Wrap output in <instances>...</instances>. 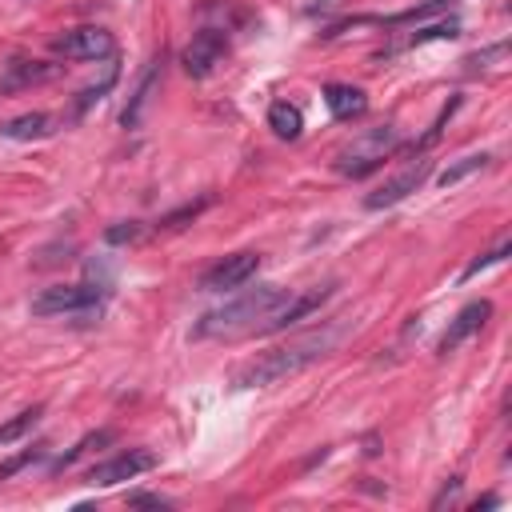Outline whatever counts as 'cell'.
Wrapping results in <instances>:
<instances>
[{
    "label": "cell",
    "instance_id": "obj_2",
    "mask_svg": "<svg viewBox=\"0 0 512 512\" xmlns=\"http://www.w3.org/2000/svg\"><path fill=\"white\" fill-rule=\"evenodd\" d=\"M280 296H284V288H276V284H260V288H252V292H244V296H236V300H228V304L204 312V320L192 328V336H196V340L252 336L256 324L264 320V312H268Z\"/></svg>",
    "mask_w": 512,
    "mask_h": 512
},
{
    "label": "cell",
    "instance_id": "obj_8",
    "mask_svg": "<svg viewBox=\"0 0 512 512\" xmlns=\"http://www.w3.org/2000/svg\"><path fill=\"white\" fill-rule=\"evenodd\" d=\"M428 172H432V160H424V156H420V160H412L408 168H400L396 176H388L376 192H368V196H364V208H368V212H380V208L400 204L404 196H412V192L428 180Z\"/></svg>",
    "mask_w": 512,
    "mask_h": 512
},
{
    "label": "cell",
    "instance_id": "obj_6",
    "mask_svg": "<svg viewBox=\"0 0 512 512\" xmlns=\"http://www.w3.org/2000/svg\"><path fill=\"white\" fill-rule=\"evenodd\" d=\"M148 468H156V452H148V448H128V452H116V456L104 460V464H92V468L84 472V480H88L92 488H112V484L136 480V476L148 472Z\"/></svg>",
    "mask_w": 512,
    "mask_h": 512
},
{
    "label": "cell",
    "instance_id": "obj_28",
    "mask_svg": "<svg viewBox=\"0 0 512 512\" xmlns=\"http://www.w3.org/2000/svg\"><path fill=\"white\" fill-rule=\"evenodd\" d=\"M132 504H156V508H168L164 496H132Z\"/></svg>",
    "mask_w": 512,
    "mask_h": 512
},
{
    "label": "cell",
    "instance_id": "obj_3",
    "mask_svg": "<svg viewBox=\"0 0 512 512\" xmlns=\"http://www.w3.org/2000/svg\"><path fill=\"white\" fill-rule=\"evenodd\" d=\"M396 128L392 124H380V128H368V132H360V136H352L340 152H336V172L340 176H368V172H376L392 152H396Z\"/></svg>",
    "mask_w": 512,
    "mask_h": 512
},
{
    "label": "cell",
    "instance_id": "obj_23",
    "mask_svg": "<svg viewBox=\"0 0 512 512\" xmlns=\"http://www.w3.org/2000/svg\"><path fill=\"white\" fill-rule=\"evenodd\" d=\"M452 36H460V24H456V20H448V24H432V28L416 32L412 44H424V40H452Z\"/></svg>",
    "mask_w": 512,
    "mask_h": 512
},
{
    "label": "cell",
    "instance_id": "obj_10",
    "mask_svg": "<svg viewBox=\"0 0 512 512\" xmlns=\"http://www.w3.org/2000/svg\"><path fill=\"white\" fill-rule=\"evenodd\" d=\"M256 268H260L256 252H232V256H224L220 264H212L200 276V288L204 292H236V288H244L256 276Z\"/></svg>",
    "mask_w": 512,
    "mask_h": 512
},
{
    "label": "cell",
    "instance_id": "obj_7",
    "mask_svg": "<svg viewBox=\"0 0 512 512\" xmlns=\"http://www.w3.org/2000/svg\"><path fill=\"white\" fill-rule=\"evenodd\" d=\"M52 48L64 56V60H108L116 52V36L108 28H96V24H84V28H72L64 36L52 40Z\"/></svg>",
    "mask_w": 512,
    "mask_h": 512
},
{
    "label": "cell",
    "instance_id": "obj_15",
    "mask_svg": "<svg viewBox=\"0 0 512 512\" xmlns=\"http://www.w3.org/2000/svg\"><path fill=\"white\" fill-rule=\"evenodd\" d=\"M56 132V116L52 112H24L8 124H0V136L4 140H44Z\"/></svg>",
    "mask_w": 512,
    "mask_h": 512
},
{
    "label": "cell",
    "instance_id": "obj_27",
    "mask_svg": "<svg viewBox=\"0 0 512 512\" xmlns=\"http://www.w3.org/2000/svg\"><path fill=\"white\" fill-rule=\"evenodd\" d=\"M456 492H460V480H452V484H444V492L436 496V504H432V508H440V504H448V500H452Z\"/></svg>",
    "mask_w": 512,
    "mask_h": 512
},
{
    "label": "cell",
    "instance_id": "obj_5",
    "mask_svg": "<svg viewBox=\"0 0 512 512\" xmlns=\"http://www.w3.org/2000/svg\"><path fill=\"white\" fill-rule=\"evenodd\" d=\"M328 296H332V284H324V288H308V292H300V296H288V292H284V296L264 312V320L256 324L252 336H268V332H280V328H288V324L312 316Z\"/></svg>",
    "mask_w": 512,
    "mask_h": 512
},
{
    "label": "cell",
    "instance_id": "obj_17",
    "mask_svg": "<svg viewBox=\"0 0 512 512\" xmlns=\"http://www.w3.org/2000/svg\"><path fill=\"white\" fill-rule=\"evenodd\" d=\"M488 164V152H472V156H460L456 164H448L440 176H436V184L440 188H452V184H460L464 176H472V172H480Z\"/></svg>",
    "mask_w": 512,
    "mask_h": 512
},
{
    "label": "cell",
    "instance_id": "obj_16",
    "mask_svg": "<svg viewBox=\"0 0 512 512\" xmlns=\"http://www.w3.org/2000/svg\"><path fill=\"white\" fill-rule=\"evenodd\" d=\"M268 128L280 136V140H296L304 132V112L288 100H272L268 104Z\"/></svg>",
    "mask_w": 512,
    "mask_h": 512
},
{
    "label": "cell",
    "instance_id": "obj_26",
    "mask_svg": "<svg viewBox=\"0 0 512 512\" xmlns=\"http://www.w3.org/2000/svg\"><path fill=\"white\" fill-rule=\"evenodd\" d=\"M36 456H40V448H32V452H20V456H12L8 464H0V480H8L12 472H20V468H24L28 460H36Z\"/></svg>",
    "mask_w": 512,
    "mask_h": 512
},
{
    "label": "cell",
    "instance_id": "obj_14",
    "mask_svg": "<svg viewBox=\"0 0 512 512\" xmlns=\"http://www.w3.org/2000/svg\"><path fill=\"white\" fill-rule=\"evenodd\" d=\"M324 104L336 120H356L368 112V96L356 88V84H328L324 88Z\"/></svg>",
    "mask_w": 512,
    "mask_h": 512
},
{
    "label": "cell",
    "instance_id": "obj_21",
    "mask_svg": "<svg viewBox=\"0 0 512 512\" xmlns=\"http://www.w3.org/2000/svg\"><path fill=\"white\" fill-rule=\"evenodd\" d=\"M140 236H144V228H140L136 220H120V224H112V228L104 232L108 244H136Z\"/></svg>",
    "mask_w": 512,
    "mask_h": 512
},
{
    "label": "cell",
    "instance_id": "obj_24",
    "mask_svg": "<svg viewBox=\"0 0 512 512\" xmlns=\"http://www.w3.org/2000/svg\"><path fill=\"white\" fill-rule=\"evenodd\" d=\"M112 80H116V68H108V76H104L100 84H92V88H84V92H80V100H76V112H84L88 104H96V100H100V96L112 88Z\"/></svg>",
    "mask_w": 512,
    "mask_h": 512
},
{
    "label": "cell",
    "instance_id": "obj_18",
    "mask_svg": "<svg viewBox=\"0 0 512 512\" xmlns=\"http://www.w3.org/2000/svg\"><path fill=\"white\" fill-rule=\"evenodd\" d=\"M36 420H40V408H24V412H16L8 424H0V444H16L24 432L36 428Z\"/></svg>",
    "mask_w": 512,
    "mask_h": 512
},
{
    "label": "cell",
    "instance_id": "obj_9",
    "mask_svg": "<svg viewBox=\"0 0 512 512\" xmlns=\"http://www.w3.org/2000/svg\"><path fill=\"white\" fill-rule=\"evenodd\" d=\"M224 52H228V36H224L220 28H200V32L192 36V44L184 48L180 64H184V72H188L192 80H204V76L216 72V64L224 60Z\"/></svg>",
    "mask_w": 512,
    "mask_h": 512
},
{
    "label": "cell",
    "instance_id": "obj_11",
    "mask_svg": "<svg viewBox=\"0 0 512 512\" xmlns=\"http://www.w3.org/2000/svg\"><path fill=\"white\" fill-rule=\"evenodd\" d=\"M488 316H492V304H488V300H472V304H464V308L456 312V320L448 324V332L440 336V356L456 352L468 336H476V332L488 324Z\"/></svg>",
    "mask_w": 512,
    "mask_h": 512
},
{
    "label": "cell",
    "instance_id": "obj_20",
    "mask_svg": "<svg viewBox=\"0 0 512 512\" xmlns=\"http://www.w3.org/2000/svg\"><path fill=\"white\" fill-rule=\"evenodd\" d=\"M208 204H212V196H204V200H196V204H184V208H176V212L160 216V224H156V228H180V220H196Z\"/></svg>",
    "mask_w": 512,
    "mask_h": 512
},
{
    "label": "cell",
    "instance_id": "obj_13",
    "mask_svg": "<svg viewBox=\"0 0 512 512\" xmlns=\"http://www.w3.org/2000/svg\"><path fill=\"white\" fill-rule=\"evenodd\" d=\"M60 76V64H40V60H12L8 64V76H0V92H20L28 84H44Z\"/></svg>",
    "mask_w": 512,
    "mask_h": 512
},
{
    "label": "cell",
    "instance_id": "obj_25",
    "mask_svg": "<svg viewBox=\"0 0 512 512\" xmlns=\"http://www.w3.org/2000/svg\"><path fill=\"white\" fill-rule=\"evenodd\" d=\"M504 56H508V44L500 40V44H492V48H484V52H472L464 64H472V68H476V64H488V60H504Z\"/></svg>",
    "mask_w": 512,
    "mask_h": 512
},
{
    "label": "cell",
    "instance_id": "obj_4",
    "mask_svg": "<svg viewBox=\"0 0 512 512\" xmlns=\"http://www.w3.org/2000/svg\"><path fill=\"white\" fill-rule=\"evenodd\" d=\"M100 296H104L100 284L96 288L92 284H56L32 300V316H84V312L100 308Z\"/></svg>",
    "mask_w": 512,
    "mask_h": 512
},
{
    "label": "cell",
    "instance_id": "obj_19",
    "mask_svg": "<svg viewBox=\"0 0 512 512\" xmlns=\"http://www.w3.org/2000/svg\"><path fill=\"white\" fill-rule=\"evenodd\" d=\"M96 440H112V432H92V436H84V440H80L76 448H68L64 456H56V460H52V472H60V468H68V464H76V460H80V456H84V452H88V448H92Z\"/></svg>",
    "mask_w": 512,
    "mask_h": 512
},
{
    "label": "cell",
    "instance_id": "obj_1",
    "mask_svg": "<svg viewBox=\"0 0 512 512\" xmlns=\"http://www.w3.org/2000/svg\"><path fill=\"white\" fill-rule=\"evenodd\" d=\"M340 336H344L340 324L312 328V332H304V336H296V340H288V344H280V348H272V352H264V356H256V360H248V364L232 376V388H272V384H280V380H288V376L312 368L316 360H324V356L340 344Z\"/></svg>",
    "mask_w": 512,
    "mask_h": 512
},
{
    "label": "cell",
    "instance_id": "obj_12",
    "mask_svg": "<svg viewBox=\"0 0 512 512\" xmlns=\"http://www.w3.org/2000/svg\"><path fill=\"white\" fill-rule=\"evenodd\" d=\"M156 84H160V56H152L148 60V68H144V76L136 80V88H132V96H128V108H124V128H136L140 120H144V108H148V100H152V92H156Z\"/></svg>",
    "mask_w": 512,
    "mask_h": 512
},
{
    "label": "cell",
    "instance_id": "obj_22",
    "mask_svg": "<svg viewBox=\"0 0 512 512\" xmlns=\"http://www.w3.org/2000/svg\"><path fill=\"white\" fill-rule=\"evenodd\" d=\"M508 252H512V244H508V240H504V244H496V248H492V252H484V256H476V260H472V264H468V268H464V280H472V276H476V272H484V268H492V264H500V260H504V256H508Z\"/></svg>",
    "mask_w": 512,
    "mask_h": 512
}]
</instances>
